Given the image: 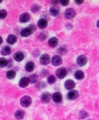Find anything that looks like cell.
Returning a JSON list of instances; mask_svg holds the SVG:
<instances>
[{"mask_svg": "<svg viewBox=\"0 0 99 120\" xmlns=\"http://www.w3.org/2000/svg\"><path fill=\"white\" fill-rule=\"evenodd\" d=\"M35 69V64L32 62H29L28 63L26 64V69L28 72H31L34 70Z\"/></svg>", "mask_w": 99, "mask_h": 120, "instance_id": "obj_18", "label": "cell"}, {"mask_svg": "<svg viewBox=\"0 0 99 120\" xmlns=\"http://www.w3.org/2000/svg\"><path fill=\"white\" fill-rule=\"evenodd\" d=\"M75 2L76 4H82L84 2V1H83V0H80V1H79V0H76Z\"/></svg>", "mask_w": 99, "mask_h": 120, "instance_id": "obj_30", "label": "cell"}, {"mask_svg": "<svg viewBox=\"0 0 99 120\" xmlns=\"http://www.w3.org/2000/svg\"><path fill=\"white\" fill-rule=\"evenodd\" d=\"M60 3H61V4L62 5H63V6H67L68 4H69V1L68 0H61V1L60 2Z\"/></svg>", "mask_w": 99, "mask_h": 120, "instance_id": "obj_29", "label": "cell"}, {"mask_svg": "<svg viewBox=\"0 0 99 120\" xmlns=\"http://www.w3.org/2000/svg\"><path fill=\"white\" fill-rule=\"evenodd\" d=\"M23 57H24V55L21 52H17L14 55V58L16 62H21L23 59Z\"/></svg>", "mask_w": 99, "mask_h": 120, "instance_id": "obj_14", "label": "cell"}, {"mask_svg": "<svg viewBox=\"0 0 99 120\" xmlns=\"http://www.w3.org/2000/svg\"><path fill=\"white\" fill-rule=\"evenodd\" d=\"M50 13L53 16H56L59 14V9L57 7H53L50 9Z\"/></svg>", "mask_w": 99, "mask_h": 120, "instance_id": "obj_19", "label": "cell"}, {"mask_svg": "<svg viewBox=\"0 0 99 120\" xmlns=\"http://www.w3.org/2000/svg\"><path fill=\"white\" fill-rule=\"evenodd\" d=\"M65 87L67 90H72L75 87V83L72 80H67L65 83Z\"/></svg>", "mask_w": 99, "mask_h": 120, "instance_id": "obj_8", "label": "cell"}, {"mask_svg": "<svg viewBox=\"0 0 99 120\" xmlns=\"http://www.w3.org/2000/svg\"><path fill=\"white\" fill-rule=\"evenodd\" d=\"M29 81L31 83H34L37 81L38 80V76L36 74H32L29 76Z\"/></svg>", "mask_w": 99, "mask_h": 120, "instance_id": "obj_25", "label": "cell"}, {"mask_svg": "<svg viewBox=\"0 0 99 120\" xmlns=\"http://www.w3.org/2000/svg\"><path fill=\"white\" fill-rule=\"evenodd\" d=\"M2 42H3V40H2V37H1V36H0V45H2Z\"/></svg>", "mask_w": 99, "mask_h": 120, "instance_id": "obj_31", "label": "cell"}, {"mask_svg": "<svg viewBox=\"0 0 99 120\" xmlns=\"http://www.w3.org/2000/svg\"><path fill=\"white\" fill-rule=\"evenodd\" d=\"M48 44L50 45V47H55L58 44V39L57 38H55V37L51 38L49 40V41H48Z\"/></svg>", "mask_w": 99, "mask_h": 120, "instance_id": "obj_15", "label": "cell"}, {"mask_svg": "<svg viewBox=\"0 0 99 120\" xmlns=\"http://www.w3.org/2000/svg\"><path fill=\"white\" fill-rule=\"evenodd\" d=\"M67 75V71L65 68H59L56 71V76L58 79H62Z\"/></svg>", "mask_w": 99, "mask_h": 120, "instance_id": "obj_5", "label": "cell"}, {"mask_svg": "<svg viewBox=\"0 0 99 120\" xmlns=\"http://www.w3.org/2000/svg\"><path fill=\"white\" fill-rule=\"evenodd\" d=\"M62 99V95L60 93L56 92L53 95V100L55 102H60Z\"/></svg>", "mask_w": 99, "mask_h": 120, "instance_id": "obj_13", "label": "cell"}, {"mask_svg": "<svg viewBox=\"0 0 99 120\" xmlns=\"http://www.w3.org/2000/svg\"><path fill=\"white\" fill-rule=\"evenodd\" d=\"M17 40V38L14 35H9L8 37H7V41L9 44L10 45H13L14 44Z\"/></svg>", "mask_w": 99, "mask_h": 120, "instance_id": "obj_17", "label": "cell"}, {"mask_svg": "<svg viewBox=\"0 0 99 120\" xmlns=\"http://www.w3.org/2000/svg\"><path fill=\"white\" fill-rule=\"evenodd\" d=\"M51 100V95L49 93H45L42 95V97H41V100L45 102V103H47V102H49Z\"/></svg>", "mask_w": 99, "mask_h": 120, "instance_id": "obj_12", "label": "cell"}, {"mask_svg": "<svg viewBox=\"0 0 99 120\" xmlns=\"http://www.w3.org/2000/svg\"><path fill=\"white\" fill-rule=\"evenodd\" d=\"M47 26V21L44 19H40L38 21V26L41 29H43V28H46Z\"/></svg>", "mask_w": 99, "mask_h": 120, "instance_id": "obj_16", "label": "cell"}, {"mask_svg": "<svg viewBox=\"0 0 99 120\" xmlns=\"http://www.w3.org/2000/svg\"><path fill=\"white\" fill-rule=\"evenodd\" d=\"M30 17L29 14H28V13H23V14H22L20 16L19 21L21 23H26V22H28L30 20Z\"/></svg>", "mask_w": 99, "mask_h": 120, "instance_id": "obj_10", "label": "cell"}, {"mask_svg": "<svg viewBox=\"0 0 99 120\" xmlns=\"http://www.w3.org/2000/svg\"><path fill=\"white\" fill-rule=\"evenodd\" d=\"M6 76L7 77V79H13L15 78L16 76V72L13 70H9L7 72L6 74Z\"/></svg>", "mask_w": 99, "mask_h": 120, "instance_id": "obj_21", "label": "cell"}, {"mask_svg": "<svg viewBox=\"0 0 99 120\" xmlns=\"http://www.w3.org/2000/svg\"><path fill=\"white\" fill-rule=\"evenodd\" d=\"M97 26H98V28H99V21H98V23H97Z\"/></svg>", "mask_w": 99, "mask_h": 120, "instance_id": "obj_32", "label": "cell"}, {"mask_svg": "<svg viewBox=\"0 0 99 120\" xmlns=\"http://www.w3.org/2000/svg\"><path fill=\"white\" fill-rule=\"evenodd\" d=\"M11 48L9 47V46H5L3 47V49H2V54L4 55V56H6V55H9L10 53H11Z\"/></svg>", "mask_w": 99, "mask_h": 120, "instance_id": "obj_20", "label": "cell"}, {"mask_svg": "<svg viewBox=\"0 0 99 120\" xmlns=\"http://www.w3.org/2000/svg\"><path fill=\"white\" fill-rule=\"evenodd\" d=\"M40 9V7L38 6V5H33L31 8V11L33 12V13H35V12H38L39 10Z\"/></svg>", "mask_w": 99, "mask_h": 120, "instance_id": "obj_28", "label": "cell"}, {"mask_svg": "<svg viewBox=\"0 0 99 120\" xmlns=\"http://www.w3.org/2000/svg\"><path fill=\"white\" fill-rule=\"evenodd\" d=\"M56 81V79L55 77L53 76V75H51V76H50L47 79V82L50 83V84H53Z\"/></svg>", "mask_w": 99, "mask_h": 120, "instance_id": "obj_27", "label": "cell"}, {"mask_svg": "<svg viewBox=\"0 0 99 120\" xmlns=\"http://www.w3.org/2000/svg\"><path fill=\"white\" fill-rule=\"evenodd\" d=\"M74 76H75V78L76 79L81 80V79H82L84 77V72L82 71H77L75 72Z\"/></svg>", "mask_w": 99, "mask_h": 120, "instance_id": "obj_22", "label": "cell"}, {"mask_svg": "<svg viewBox=\"0 0 99 120\" xmlns=\"http://www.w3.org/2000/svg\"><path fill=\"white\" fill-rule=\"evenodd\" d=\"M51 62H52L53 65H54V66H55V67H57V66H60V65L62 64V58H61L60 56L55 55V56H54L53 57Z\"/></svg>", "mask_w": 99, "mask_h": 120, "instance_id": "obj_6", "label": "cell"}, {"mask_svg": "<svg viewBox=\"0 0 99 120\" xmlns=\"http://www.w3.org/2000/svg\"><path fill=\"white\" fill-rule=\"evenodd\" d=\"M67 97L69 100H75L79 97V92L77 90H71L67 94Z\"/></svg>", "mask_w": 99, "mask_h": 120, "instance_id": "obj_9", "label": "cell"}, {"mask_svg": "<svg viewBox=\"0 0 99 120\" xmlns=\"http://www.w3.org/2000/svg\"><path fill=\"white\" fill-rule=\"evenodd\" d=\"M32 102V99L30 96L28 95H25L23 96L21 100V105L24 107H28L31 105Z\"/></svg>", "mask_w": 99, "mask_h": 120, "instance_id": "obj_2", "label": "cell"}, {"mask_svg": "<svg viewBox=\"0 0 99 120\" xmlns=\"http://www.w3.org/2000/svg\"><path fill=\"white\" fill-rule=\"evenodd\" d=\"M29 82H30V81H29V79L28 78L23 77V78H22L20 80V81H19V86L21 88H25V87L28 86V85L29 84Z\"/></svg>", "mask_w": 99, "mask_h": 120, "instance_id": "obj_11", "label": "cell"}, {"mask_svg": "<svg viewBox=\"0 0 99 120\" xmlns=\"http://www.w3.org/2000/svg\"><path fill=\"white\" fill-rule=\"evenodd\" d=\"M2 0H0V3H2Z\"/></svg>", "mask_w": 99, "mask_h": 120, "instance_id": "obj_33", "label": "cell"}, {"mask_svg": "<svg viewBox=\"0 0 99 120\" xmlns=\"http://www.w3.org/2000/svg\"><path fill=\"white\" fill-rule=\"evenodd\" d=\"M7 16V11L5 9L0 10V19H4Z\"/></svg>", "mask_w": 99, "mask_h": 120, "instance_id": "obj_26", "label": "cell"}, {"mask_svg": "<svg viewBox=\"0 0 99 120\" xmlns=\"http://www.w3.org/2000/svg\"><path fill=\"white\" fill-rule=\"evenodd\" d=\"M87 62V59L85 56L84 55H81L79 56L77 59H76V63L78 64V65H79L80 67H83L84 66Z\"/></svg>", "mask_w": 99, "mask_h": 120, "instance_id": "obj_7", "label": "cell"}, {"mask_svg": "<svg viewBox=\"0 0 99 120\" xmlns=\"http://www.w3.org/2000/svg\"><path fill=\"white\" fill-rule=\"evenodd\" d=\"M40 62L43 65H47L50 63V56L47 54H42L40 58Z\"/></svg>", "mask_w": 99, "mask_h": 120, "instance_id": "obj_4", "label": "cell"}, {"mask_svg": "<svg viewBox=\"0 0 99 120\" xmlns=\"http://www.w3.org/2000/svg\"><path fill=\"white\" fill-rule=\"evenodd\" d=\"M7 63H8V62L5 58H4V57L0 58V67L1 68L6 67L7 65Z\"/></svg>", "mask_w": 99, "mask_h": 120, "instance_id": "obj_24", "label": "cell"}, {"mask_svg": "<svg viewBox=\"0 0 99 120\" xmlns=\"http://www.w3.org/2000/svg\"><path fill=\"white\" fill-rule=\"evenodd\" d=\"M75 14H76V12H75V10L72 8H69V9H67L66 11H65V16L67 19H73L74 16H75Z\"/></svg>", "mask_w": 99, "mask_h": 120, "instance_id": "obj_3", "label": "cell"}, {"mask_svg": "<svg viewBox=\"0 0 99 120\" xmlns=\"http://www.w3.org/2000/svg\"><path fill=\"white\" fill-rule=\"evenodd\" d=\"M23 116H24V112L22 110H19L15 114V116H16V118L17 119H23Z\"/></svg>", "mask_w": 99, "mask_h": 120, "instance_id": "obj_23", "label": "cell"}, {"mask_svg": "<svg viewBox=\"0 0 99 120\" xmlns=\"http://www.w3.org/2000/svg\"><path fill=\"white\" fill-rule=\"evenodd\" d=\"M35 30V26L33 25L30 26L29 27H27L24 29H23L21 31V35L23 37H28L29 35H30Z\"/></svg>", "mask_w": 99, "mask_h": 120, "instance_id": "obj_1", "label": "cell"}]
</instances>
